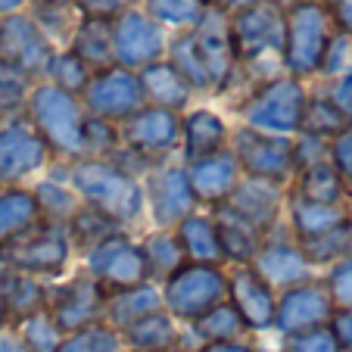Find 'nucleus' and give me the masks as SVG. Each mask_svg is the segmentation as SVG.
<instances>
[{
	"label": "nucleus",
	"mask_w": 352,
	"mask_h": 352,
	"mask_svg": "<svg viewBox=\"0 0 352 352\" xmlns=\"http://www.w3.org/2000/svg\"><path fill=\"white\" fill-rule=\"evenodd\" d=\"M333 337H337V343H346V346H352V309L349 312H343L337 321H333Z\"/></svg>",
	"instance_id": "nucleus-55"
},
{
	"label": "nucleus",
	"mask_w": 352,
	"mask_h": 352,
	"mask_svg": "<svg viewBox=\"0 0 352 352\" xmlns=\"http://www.w3.org/2000/svg\"><path fill=\"white\" fill-rule=\"evenodd\" d=\"M340 193H343V178L337 168L327 162H315V166L302 168L299 178V199L306 203H321V206H337Z\"/></svg>",
	"instance_id": "nucleus-30"
},
{
	"label": "nucleus",
	"mask_w": 352,
	"mask_h": 352,
	"mask_svg": "<svg viewBox=\"0 0 352 352\" xmlns=\"http://www.w3.org/2000/svg\"><path fill=\"white\" fill-rule=\"evenodd\" d=\"M25 119L41 134L47 150L63 156L85 153V109L81 100L54 85H34L25 100Z\"/></svg>",
	"instance_id": "nucleus-2"
},
{
	"label": "nucleus",
	"mask_w": 352,
	"mask_h": 352,
	"mask_svg": "<svg viewBox=\"0 0 352 352\" xmlns=\"http://www.w3.org/2000/svg\"><path fill=\"white\" fill-rule=\"evenodd\" d=\"M190 38L212 87L215 91H228L240 72L237 50H234V38H231V13L209 3L203 10V16H199V22L190 28Z\"/></svg>",
	"instance_id": "nucleus-7"
},
{
	"label": "nucleus",
	"mask_w": 352,
	"mask_h": 352,
	"mask_svg": "<svg viewBox=\"0 0 352 352\" xmlns=\"http://www.w3.org/2000/svg\"><path fill=\"white\" fill-rule=\"evenodd\" d=\"M333 22H337V32H343L346 38L352 34V0H337L333 3Z\"/></svg>",
	"instance_id": "nucleus-54"
},
{
	"label": "nucleus",
	"mask_w": 352,
	"mask_h": 352,
	"mask_svg": "<svg viewBox=\"0 0 352 352\" xmlns=\"http://www.w3.org/2000/svg\"><path fill=\"white\" fill-rule=\"evenodd\" d=\"M144 259L150 272H162V274L178 272L181 262H184V250H181L178 234H166V231L153 234L144 246Z\"/></svg>",
	"instance_id": "nucleus-40"
},
{
	"label": "nucleus",
	"mask_w": 352,
	"mask_h": 352,
	"mask_svg": "<svg viewBox=\"0 0 352 352\" xmlns=\"http://www.w3.org/2000/svg\"><path fill=\"white\" fill-rule=\"evenodd\" d=\"M318 3H327V7H333V3H337V0H318Z\"/></svg>",
	"instance_id": "nucleus-61"
},
{
	"label": "nucleus",
	"mask_w": 352,
	"mask_h": 352,
	"mask_svg": "<svg viewBox=\"0 0 352 352\" xmlns=\"http://www.w3.org/2000/svg\"><path fill=\"white\" fill-rule=\"evenodd\" d=\"M206 352H250L246 346H237V343H212Z\"/></svg>",
	"instance_id": "nucleus-58"
},
{
	"label": "nucleus",
	"mask_w": 352,
	"mask_h": 352,
	"mask_svg": "<svg viewBox=\"0 0 352 352\" xmlns=\"http://www.w3.org/2000/svg\"><path fill=\"white\" fill-rule=\"evenodd\" d=\"M206 3H212V0H206Z\"/></svg>",
	"instance_id": "nucleus-62"
},
{
	"label": "nucleus",
	"mask_w": 352,
	"mask_h": 352,
	"mask_svg": "<svg viewBox=\"0 0 352 352\" xmlns=\"http://www.w3.org/2000/svg\"><path fill=\"white\" fill-rule=\"evenodd\" d=\"M25 343L32 346V349H38V352L56 349V324H54V318H50V315H41V312L28 315V321H25Z\"/></svg>",
	"instance_id": "nucleus-46"
},
{
	"label": "nucleus",
	"mask_w": 352,
	"mask_h": 352,
	"mask_svg": "<svg viewBox=\"0 0 352 352\" xmlns=\"http://www.w3.org/2000/svg\"><path fill=\"white\" fill-rule=\"evenodd\" d=\"M299 131L306 134V138L324 140V138H331V134H343L346 119L327 103L324 97H318V100H309L306 103V113H302V122H299Z\"/></svg>",
	"instance_id": "nucleus-38"
},
{
	"label": "nucleus",
	"mask_w": 352,
	"mask_h": 352,
	"mask_svg": "<svg viewBox=\"0 0 352 352\" xmlns=\"http://www.w3.org/2000/svg\"><path fill=\"white\" fill-rule=\"evenodd\" d=\"M302 256L315 262H331V259H352V225L340 221L337 228L318 234L312 240H302Z\"/></svg>",
	"instance_id": "nucleus-34"
},
{
	"label": "nucleus",
	"mask_w": 352,
	"mask_h": 352,
	"mask_svg": "<svg viewBox=\"0 0 352 352\" xmlns=\"http://www.w3.org/2000/svg\"><path fill=\"white\" fill-rule=\"evenodd\" d=\"M331 296L337 302H343L346 309H352V259H346L343 265L333 268L331 274Z\"/></svg>",
	"instance_id": "nucleus-51"
},
{
	"label": "nucleus",
	"mask_w": 352,
	"mask_h": 352,
	"mask_svg": "<svg viewBox=\"0 0 352 352\" xmlns=\"http://www.w3.org/2000/svg\"><path fill=\"white\" fill-rule=\"evenodd\" d=\"M327 315H331L327 290L302 284L280 296V302L274 306V324L287 333H309V331H318L327 321Z\"/></svg>",
	"instance_id": "nucleus-15"
},
{
	"label": "nucleus",
	"mask_w": 352,
	"mask_h": 352,
	"mask_svg": "<svg viewBox=\"0 0 352 352\" xmlns=\"http://www.w3.org/2000/svg\"><path fill=\"white\" fill-rule=\"evenodd\" d=\"M272 3H280V7H290L293 0H272Z\"/></svg>",
	"instance_id": "nucleus-60"
},
{
	"label": "nucleus",
	"mask_w": 352,
	"mask_h": 352,
	"mask_svg": "<svg viewBox=\"0 0 352 352\" xmlns=\"http://www.w3.org/2000/svg\"><path fill=\"white\" fill-rule=\"evenodd\" d=\"M327 103H331V107L337 109V113L343 116L346 122L352 119V72H346L343 78H340L337 85L331 87V94H327Z\"/></svg>",
	"instance_id": "nucleus-52"
},
{
	"label": "nucleus",
	"mask_w": 352,
	"mask_h": 352,
	"mask_svg": "<svg viewBox=\"0 0 352 352\" xmlns=\"http://www.w3.org/2000/svg\"><path fill=\"white\" fill-rule=\"evenodd\" d=\"M69 54H75L87 69L100 72V69L116 66L113 60V19L103 16H81L78 28H75L72 41L66 47Z\"/></svg>",
	"instance_id": "nucleus-22"
},
{
	"label": "nucleus",
	"mask_w": 352,
	"mask_h": 352,
	"mask_svg": "<svg viewBox=\"0 0 352 352\" xmlns=\"http://www.w3.org/2000/svg\"><path fill=\"white\" fill-rule=\"evenodd\" d=\"M168 38L166 28L156 25L144 10H125L113 19V60L116 66L140 72V69L153 66L166 60Z\"/></svg>",
	"instance_id": "nucleus-8"
},
{
	"label": "nucleus",
	"mask_w": 352,
	"mask_h": 352,
	"mask_svg": "<svg viewBox=\"0 0 352 352\" xmlns=\"http://www.w3.org/2000/svg\"><path fill=\"white\" fill-rule=\"evenodd\" d=\"M116 140H119V134H116L113 122L85 116V153H103V150H113Z\"/></svg>",
	"instance_id": "nucleus-47"
},
{
	"label": "nucleus",
	"mask_w": 352,
	"mask_h": 352,
	"mask_svg": "<svg viewBox=\"0 0 352 352\" xmlns=\"http://www.w3.org/2000/svg\"><path fill=\"white\" fill-rule=\"evenodd\" d=\"M309 94L299 78L290 75H274V78L262 81L243 103L246 128L262 134H274V138H287V134L299 131V122L306 113Z\"/></svg>",
	"instance_id": "nucleus-5"
},
{
	"label": "nucleus",
	"mask_w": 352,
	"mask_h": 352,
	"mask_svg": "<svg viewBox=\"0 0 352 352\" xmlns=\"http://www.w3.org/2000/svg\"><path fill=\"white\" fill-rule=\"evenodd\" d=\"M50 318L56 327H66V331H85L97 321L100 309H103V293L100 284L91 278H78L72 284H66L63 290L54 293L50 299Z\"/></svg>",
	"instance_id": "nucleus-17"
},
{
	"label": "nucleus",
	"mask_w": 352,
	"mask_h": 352,
	"mask_svg": "<svg viewBox=\"0 0 352 352\" xmlns=\"http://www.w3.org/2000/svg\"><path fill=\"white\" fill-rule=\"evenodd\" d=\"M228 212H234L237 219H243L246 225H253L256 231L265 225H272V219L278 215V203L280 193L274 181H262V178H250L243 184H237L231 190V197L225 199Z\"/></svg>",
	"instance_id": "nucleus-21"
},
{
	"label": "nucleus",
	"mask_w": 352,
	"mask_h": 352,
	"mask_svg": "<svg viewBox=\"0 0 352 352\" xmlns=\"http://www.w3.org/2000/svg\"><path fill=\"white\" fill-rule=\"evenodd\" d=\"M56 56V47L44 38L28 13H13L0 19V60L10 63L16 72L25 78H41L47 75L50 63Z\"/></svg>",
	"instance_id": "nucleus-10"
},
{
	"label": "nucleus",
	"mask_w": 352,
	"mask_h": 352,
	"mask_svg": "<svg viewBox=\"0 0 352 352\" xmlns=\"http://www.w3.org/2000/svg\"><path fill=\"white\" fill-rule=\"evenodd\" d=\"M181 138L178 113H168L160 107H144L122 122V140L138 156H162L168 153Z\"/></svg>",
	"instance_id": "nucleus-14"
},
{
	"label": "nucleus",
	"mask_w": 352,
	"mask_h": 352,
	"mask_svg": "<svg viewBox=\"0 0 352 352\" xmlns=\"http://www.w3.org/2000/svg\"><path fill=\"white\" fill-rule=\"evenodd\" d=\"M91 274L107 287H119V290H128V287H140L150 274L144 259V250L134 243H128L125 237L113 234L103 243H97L91 250Z\"/></svg>",
	"instance_id": "nucleus-12"
},
{
	"label": "nucleus",
	"mask_w": 352,
	"mask_h": 352,
	"mask_svg": "<svg viewBox=\"0 0 352 352\" xmlns=\"http://www.w3.org/2000/svg\"><path fill=\"white\" fill-rule=\"evenodd\" d=\"M290 352H340V343L331 331L318 327V331L299 333V337L290 343Z\"/></svg>",
	"instance_id": "nucleus-48"
},
{
	"label": "nucleus",
	"mask_w": 352,
	"mask_h": 352,
	"mask_svg": "<svg viewBox=\"0 0 352 352\" xmlns=\"http://www.w3.org/2000/svg\"><path fill=\"white\" fill-rule=\"evenodd\" d=\"M231 38L237 50L240 69H262L278 72L284 54V7L272 0H256L253 7L231 13Z\"/></svg>",
	"instance_id": "nucleus-4"
},
{
	"label": "nucleus",
	"mask_w": 352,
	"mask_h": 352,
	"mask_svg": "<svg viewBox=\"0 0 352 352\" xmlns=\"http://www.w3.org/2000/svg\"><path fill=\"white\" fill-rule=\"evenodd\" d=\"M187 184H190L193 199L203 203H221L231 197V190L240 184V166L234 153H215L209 160H199L187 172Z\"/></svg>",
	"instance_id": "nucleus-20"
},
{
	"label": "nucleus",
	"mask_w": 352,
	"mask_h": 352,
	"mask_svg": "<svg viewBox=\"0 0 352 352\" xmlns=\"http://www.w3.org/2000/svg\"><path fill=\"white\" fill-rule=\"evenodd\" d=\"M32 0H0V19L3 16H13V13H25V7Z\"/></svg>",
	"instance_id": "nucleus-56"
},
{
	"label": "nucleus",
	"mask_w": 352,
	"mask_h": 352,
	"mask_svg": "<svg viewBox=\"0 0 352 352\" xmlns=\"http://www.w3.org/2000/svg\"><path fill=\"white\" fill-rule=\"evenodd\" d=\"M41 209L34 193L28 190H3L0 193V246H13L34 228Z\"/></svg>",
	"instance_id": "nucleus-26"
},
{
	"label": "nucleus",
	"mask_w": 352,
	"mask_h": 352,
	"mask_svg": "<svg viewBox=\"0 0 352 352\" xmlns=\"http://www.w3.org/2000/svg\"><path fill=\"white\" fill-rule=\"evenodd\" d=\"M28 91H32V78H25V75L16 72L10 63L0 60V116L25 109Z\"/></svg>",
	"instance_id": "nucleus-41"
},
{
	"label": "nucleus",
	"mask_w": 352,
	"mask_h": 352,
	"mask_svg": "<svg viewBox=\"0 0 352 352\" xmlns=\"http://www.w3.org/2000/svg\"><path fill=\"white\" fill-rule=\"evenodd\" d=\"M69 259V243L60 228H44L28 240L10 246L7 262L22 274H56Z\"/></svg>",
	"instance_id": "nucleus-16"
},
{
	"label": "nucleus",
	"mask_w": 352,
	"mask_h": 352,
	"mask_svg": "<svg viewBox=\"0 0 352 352\" xmlns=\"http://www.w3.org/2000/svg\"><path fill=\"white\" fill-rule=\"evenodd\" d=\"M346 34L343 32H337L333 34V41L327 44V50H324V60H321V72L324 75H337L340 69H343V63H346Z\"/></svg>",
	"instance_id": "nucleus-53"
},
{
	"label": "nucleus",
	"mask_w": 352,
	"mask_h": 352,
	"mask_svg": "<svg viewBox=\"0 0 352 352\" xmlns=\"http://www.w3.org/2000/svg\"><path fill=\"white\" fill-rule=\"evenodd\" d=\"M47 144L41 140V134L32 128L28 119H10L0 128V181H19L25 175H32L34 168L44 166L47 160Z\"/></svg>",
	"instance_id": "nucleus-13"
},
{
	"label": "nucleus",
	"mask_w": 352,
	"mask_h": 352,
	"mask_svg": "<svg viewBox=\"0 0 352 352\" xmlns=\"http://www.w3.org/2000/svg\"><path fill=\"white\" fill-rule=\"evenodd\" d=\"M253 272L268 287L296 284L306 278V256H302V250H293V246H265L253 256Z\"/></svg>",
	"instance_id": "nucleus-25"
},
{
	"label": "nucleus",
	"mask_w": 352,
	"mask_h": 352,
	"mask_svg": "<svg viewBox=\"0 0 352 352\" xmlns=\"http://www.w3.org/2000/svg\"><path fill=\"white\" fill-rule=\"evenodd\" d=\"M228 296V278L215 265H181L178 272L168 274L166 284V302L181 318H199Z\"/></svg>",
	"instance_id": "nucleus-9"
},
{
	"label": "nucleus",
	"mask_w": 352,
	"mask_h": 352,
	"mask_svg": "<svg viewBox=\"0 0 352 352\" xmlns=\"http://www.w3.org/2000/svg\"><path fill=\"white\" fill-rule=\"evenodd\" d=\"M234 160H237L240 168L250 172V178H262L278 184L293 168V144L287 138H274V134L243 128L234 138Z\"/></svg>",
	"instance_id": "nucleus-11"
},
{
	"label": "nucleus",
	"mask_w": 352,
	"mask_h": 352,
	"mask_svg": "<svg viewBox=\"0 0 352 352\" xmlns=\"http://www.w3.org/2000/svg\"><path fill=\"white\" fill-rule=\"evenodd\" d=\"M240 331H243V321L231 302H219L215 309L197 318V333L212 343H231V337H237Z\"/></svg>",
	"instance_id": "nucleus-39"
},
{
	"label": "nucleus",
	"mask_w": 352,
	"mask_h": 352,
	"mask_svg": "<svg viewBox=\"0 0 352 352\" xmlns=\"http://www.w3.org/2000/svg\"><path fill=\"white\" fill-rule=\"evenodd\" d=\"M72 231L78 240H85V243H103L107 237H113L116 234V221H109L107 215H100L97 209H78V212L72 215Z\"/></svg>",
	"instance_id": "nucleus-43"
},
{
	"label": "nucleus",
	"mask_w": 352,
	"mask_h": 352,
	"mask_svg": "<svg viewBox=\"0 0 352 352\" xmlns=\"http://www.w3.org/2000/svg\"><path fill=\"white\" fill-rule=\"evenodd\" d=\"M150 203H153V215L160 225H181L197 203L187 184V172L160 168L150 175Z\"/></svg>",
	"instance_id": "nucleus-19"
},
{
	"label": "nucleus",
	"mask_w": 352,
	"mask_h": 352,
	"mask_svg": "<svg viewBox=\"0 0 352 352\" xmlns=\"http://www.w3.org/2000/svg\"><path fill=\"white\" fill-rule=\"evenodd\" d=\"M56 352H116V337L107 327H85Z\"/></svg>",
	"instance_id": "nucleus-45"
},
{
	"label": "nucleus",
	"mask_w": 352,
	"mask_h": 352,
	"mask_svg": "<svg viewBox=\"0 0 352 352\" xmlns=\"http://www.w3.org/2000/svg\"><path fill=\"white\" fill-rule=\"evenodd\" d=\"M72 187L87 199V206L97 209L100 215H107L116 225L138 219L140 206H144V193H140L138 181L125 168H119L116 162L107 160L75 162Z\"/></svg>",
	"instance_id": "nucleus-3"
},
{
	"label": "nucleus",
	"mask_w": 352,
	"mask_h": 352,
	"mask_svg": "<svg viewBox=\"0 0 352 352\" xmlns=\"http://www.w3.org/2000/svg\"><path fill=\"white\" fill-rule=\"evenodd\" d=\"M72 7H78L81 16H103V19H116L125 10H131L134 0H69Z\"/></svg>",
	"instance_id": "nucleus-49"
},
{
	"label": "nucleus",
	"mask_w": 352,
	"mask_h": 352,
	"mask_svg": "<svg viewBox=\"0 0 352 352\" xmlns=\"http://www.w3.org/2000/svg\"><path fill=\"white\" fill-rule=\"evenodd\" d=\"M0 299H3V302H7V309H13V312L34 315V312H38V306L44 302V290H41L32 278L16 274V278H10L7 290H3V296H0Z\"/></svg>",
	"instance_id": "nucleus-42"
},
{
	"label": "nucleus",
	"mask_w": 352,
	"mask_h": 352,
	"mask_svg": "<svg viewBox=\"0 0 352 352\" xmlns=\"http://www.w3.org/2000/svg\"><path fill=\"white\" fill-rule=\"evenodd\" d=\"M128 340H131L138 349L160 352L175 343V327L166 315L153 312V315H146V318L134 321V324H128Z\"/></svg>",
	"instance_id": "nucleus-37"
},
{
	"label": "nucleus",
	"mask_w": 352,
	"mask_h": 352,
	"mask_svg": "<svg viewBox=\"0 0 352 352\" xmlns=\"http://www.w3.org/2000/svg\"><path fill=\"white\" fill-rule=\"evenodd\" d=\"M7 312H10V309H7V302L0 299V321H7Z\"/></svg>",
	"instance_id": "nucleus-59"
},
{
	"label": "nucleus",
	"mask_w": 352,
	"mask_h": 352,
	"mask_svg": "<svg viewBox=\"0 0 352 352\" xmlns=\"http://www.w3.org/2000/svg\"><path fill=\"white\" fill-rule=\"evenodd\" d=\"M215 234H219L221 256H228L234 262H246L259 253V231L253 225H246L243 219H237L234 212H228V209L215 225Z\"/></svg>",
	"instance_id": "nucleus-29"
},
{
	"label": "nucleus",
	"mask_w": 352,
	"mask_h": 352,
	"mask_svg": "<svg viewBox=\"0 0 352 352\" xmlns=\"http://www.w3.org/2000/svg\"><path fill=\"white\" fill-rule=\"evenodd\" d=\"M206 7H209L206 0H144V13L156 25L181 28V32H190Z\"/></svg>",
	"instance_id": "nucleus-31"
},
{
	"label": "nucleus",
	"mask_w": 352,
	"mask_h": 352,
	"mask_svg": "<svg viewBox=\"0 0 352 352\" xmlns=\"http://www.w3.org/2000/svg\"><path fill=\"white\" fill-rule=\"evenodd\" d=\"M340 221H346V219L337 206H321V203H306V199H296V203H293V225H296L302 240L318 237V234L337 228Z\"/></svg>",
	"instance_id": "nucleus-35"
},
{
	"label": "nucleus",
	"mask_w": 352,
	"mask_h": 352,
	"mask_svg": "<svg viewBox=\"0 0 352 352\" xmlns=\"http://www.w3.org/2000/svg\"><path fill=\"white\" fill-rule=\"evenodd\" d=\"M78 100L87 116L103 119V122H125L138 109L146 107L138 72L122 69V66H109V69L94 72Z\"/></svg>",
	"instance_id": "nucleus-6"
},
{
	"label": "nucleus",
	"mask_w": 352,
	"mask_h": 352,
	"mask_svg": "<svg viewBox=\"0 0 352 352\" xmlns=\"http://www.w3.org/2000/svg\"><path fill=\"white\" fill-rule=\"evenodd\" d=\"M228 293H231V306L237 309L240 321L250 327H272L274 324V296L272 287L253 272V268H240L234 278L228 280Z\"/></svg>",
	"instance_id": "nucleus-18"
},
{
	"label": "nucleus",
	"mask_w": 352,
	"mask_h": 352,
	"mask_svg": "<svg viewBox=\"0 0 352 352\" xmlns=\"http://www.w3.org/2000/svg\"><path fill=\"white\" fill-rule=\"evenodd\" d=\"M32 22L44 32V38L50 44H66L72 41L75 28L81 22L78 7H72L69 0H32V10H28Z\"/></svg>",
	"instance_id": "nucleus-27"
},
{
	"label": "nucleus",
	"mask_w": 352,
	"mask_h": 352,
	"mask_svg": "<svg viewBox=\"0 0 352 352\" xmlns=\"http://www.w3.org/2000/svg\"><path fill=\"white\" fill-rule=\"evenodd\" d=\"M178 240L184 256H190L199 265H215L221 259L219 234H215V221L199 219V215H187L178 225Z\"/></svg>",
	"instance_id": "nucleus-28"
},
{
	"label": "nucleus",
	"mask_w": 352,
	"mask_h": 352,
	"mask_svg": "<svg viewBox=\"0 0 352 352\" xmlns=\"http://www.w3.org/2000/svg\"><path fill=\"white\" fill-rule=\"evenodd\" d=\"M181 134H184L187 160L199 162V160H209V156L221 153V146L228 140V125L212 109H197V113H190L181 122Z\"/></svg>",
	"instance_id": "nucleus-24"
},
{
	"label": "nucleus",
	"mask_w": 352,
	"mask_h": 352,
	"mask_svg": "<svg viewBox=\"0 0 352 352\" xmlns=\"http://www.w3.org/2000/svg\"><path fill=\"white\" fill-rule=\"evenodd\" d=\"M140 78V91H144V103L146 107H160L168 113H178L187 107L190 100V85L175 72V66L168 60H160L153 66H146L138 72Z\"/></svg>",
	"instance_id": "nucleus-23"
},
{
	"label": "nucleus",
	"mask_w": 352,
	"mask_h": 352,
	"mask_svg": "<svg viewBox=\"0 0 352 352\" xmlns=\"http://www.w3.org/2000/svg\"><path fill=\"white\" fill-rule=\"evenodd\" d=\"M44 78H47V85L60 87V91L72 94V97H81V91H85L87 81H91V69L75 54H69V50H56V56Z\"/></svg>",
	"instance_id": "nucleus-36"
},
{
	"label": "nucleus",
	"mask_w": 352,
	"mask_h": 352,
	"mask_svg": "<svg viewBox=\"0 0 352 352\" xmlns=\"http://www.w3.org/2000/svg\"><path fill=\"white\" fill-rule=\"evenodd\" d=\"M34 203H38V209H44V212L56 215V219H66V215H75L78 212V203H75V197L69 190H63L60 184H41L38 190H34Z\"/></svg>",
	"instance_id": "nucleus-44"
},
{
	"label": "nucleus",
	"mask_w": 352,
	"mask_h": 352,
	"mask_svg": "<svg viewBox=\"0 0 352 352\" xmlns=\"http://www.w3.org/2000/svg\"><path fill=\"white\" fill-rule=\"evenodd\" d=\"M333 168H337L340 178H346L352 184V128H346L333 140Z\"/></svg>",
	"instance_id": "nucleus-50"
},
{
	"label": "nucleus",
	"mask_w": 352,
	"mask_h": 352,
	"mask_svg": "<svg viewBox=\"0 0 352 352\" xmlns=\"http://www.w3.org/2000/svg\"><path fill=\"white\" fill-rule=\"evenodd\" d=\"M160 312V293L153 290V287H128V290H122L119 296L113 299V306H109V315H113L116 324H134V321L146 318V315Z\"/></svg>",
	"instance_id": "nucleus-33"
},
{
	"label": "nucleus",
	"mask_w": 352,
	"mask_h": 352,
	"mask_svg": "<svg viewBox=\"0 0 352 352\" xmlns=\"http://www.w3.org/2000/svg\"><path fill=\"white\" fill-rule=\"evenodd\" d=\"M337 34L333 10L318 0H293L284 7V63L290 78H306L321 72L327 44Z\"/></svg>",
	"instance_id": "nucleus-1"
},
{
	"label": "nucleus",
	"mask_w": 352,
	"mask_h": 352,
	"mask_svg": "<svg viewBox=\"0 0 352 352\" xmlns=\"http://www.w3.org/2000/svg\"><path fill=\"white\" fill-rule=\"evenodd\" d=\"M168 63H172L175 72L190 85V91H212V81H209L206 69H203V60H199L197 47H193L190 32L168 41Z\"/></svg>",
	"instance_id": "nucleus-32"
},
{
	"label": "nucleus",
	"mask_w": 352,
	"mask_h": 352,
	"mask_svg": "<svg viewBox=\"0 0 352 352\" xmlns=\"http://www.w3.org/2000/svg\"><path fill=\"white\" fill-rule=\"evenodd\" d=\"M215 7H221L225 13H240V10H246V7H253L256 0H212Z\"/></svg>",
	"instance_id": "nucleus-57"
}]
</instances>
